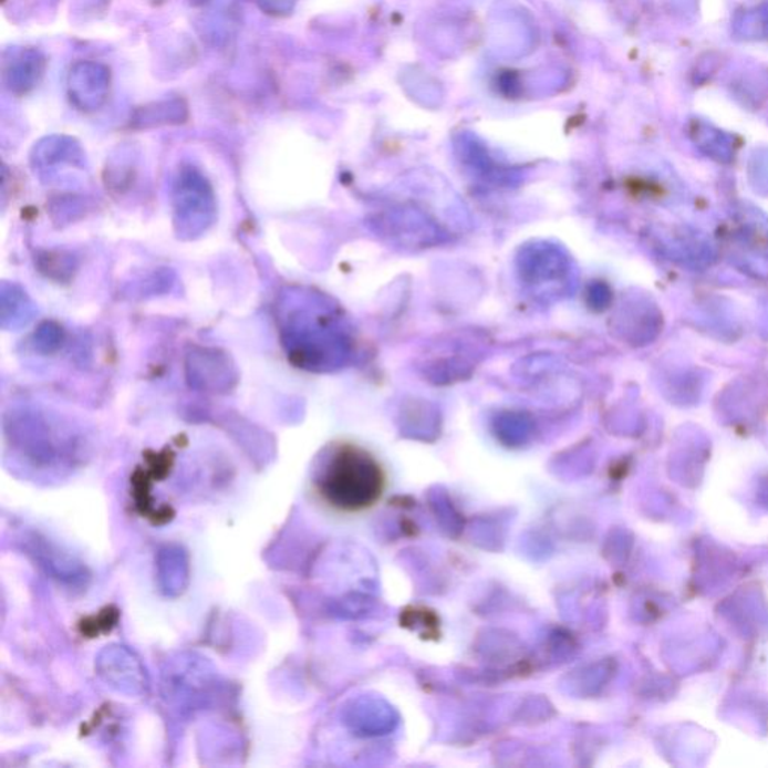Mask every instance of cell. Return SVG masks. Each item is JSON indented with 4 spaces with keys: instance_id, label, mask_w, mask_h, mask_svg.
Listing matches in <instances>:
<instances>
[{
    "instance_id": "7a4b0ae2",
    "label": "cell",
    "mask_w": 768,
    "mask_h": 768,
    "mask_svg": "<svg viewBox=\"0 0 768 768\" xmlns=\"http://www.w3.org/2000/svg\"><path fill=\"white\" fill-rule=\"evenodd\" d=\"M734 31L748 40H767L768 3L738 12L734 19Z\"/></svg>"
},
{
    "instance_id": "6da1fadb",
    "label": "cell",
    "mask_w": 768,
    "mask_h": 768,
    "mask_svg": "<svg viewBox=\"0 0 768 768\" xmlns=\"http://www.w3.org/2000/svg\"><path fill=\"white\" fill-rule=\"evenodd\" d=\"M322 500L340 512H362L382 499L384 473L377 459L353 445L335 447L315 475Z\"/></svg>"
}]
</instances>
